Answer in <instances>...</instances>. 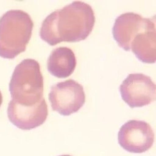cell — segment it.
Instances as JSON below:
<instances>
[{
  "label": "cell",
  "mask_w": 156,
  "mask_h": 156,
  "mask_svg": "<svg viewBox=\"0 0 156 156\" xmlns=\"http://www.w3.org/2000/svg\"><path fill=\"white\" fill-rule=\"evenodd\" d=\"M95 22L91 5L82 1H74L51 12L44 20L40 36L51 46L62 42H80L90 35Z\"/></svg>",
  "instance_id": "1"
},
{
  "label": "cell",
  "mask_w": 156,
  "mask_h": 156,
  "mask_svg": "<svg viewBox=\"0 0 156 156\" xmlns=\"http://www.w3.org/2000/svg\"><path fill=\"white\" fill-rule=\"evenodd\" d=\"M30 16L20 9L8 11L0 18V57L12 59L24 52L34 28Z\"/></svg>",
  "instance_id": "2"
},
{
  "label": "cell",
  "mask_w": 156,
  "mask_h": 156,
  "mask_svg": "<svg viewBox=\"0 0 156 156\" xmlns=\"http://www.w3.org/2000/svg\"><path fill=\"white\" fill-rule=\"evenodd\" d=\"M12 100L24 106H32L42 99L43 77L39 63L27 58L18 64L9 83Z\"/></svg>",
  "instance_id": "3"
},
{
  "label": "cell",
  "mask_w": 156,
  "mask_h": 156,
  "mask_svg": "<svg viewBox=\"0 0 156 156\" xmlns=\"http://www.w3.org/2000/svg\"><path fill=\"white\" fill-rule=\"evenodd\" d=\"M52 109L63 116L76 113L85 102L84 88L74 80L60 82L51 87L49 94Z\"/></svg>",
  "instance_id": "4"
},
{
  "label": "cell",
  "mask_w": 156,
  "mask_h": 156,
  "mask_svg": "<svg viewBox=\"0 0 156 156\" xmlns=\"http://www.w3.org/2000/svg\"><path fill=\"white\" fill-rule=\"evenodd\" d=\"M155 83L142 73L130 74L120 85L122 99L132 108L144 107L156 99Z\"/></svg>",
  "instance_id": "5"
},
{
  "label": "cell",
  "mask_w": 156,
  "mask_h": 156,
  "mask_svg": "<svg viewBox=\"0 0 156 156\" xmlns=\"http://www.w3.org/2000/svg\"><path fill=\"white\" fill-rule=\"evenodd\" d=\"M118 142L123 149L130 153H144L154 144V132L148 123L130 120L122 126L118 133Z\"/></svg>",
  "instance_id": "6"
},
{
  "label": "cell",
  "mask_w": 156,
  "mask_h": 156,
  "mask_svg": "<svg viewBox=\"0 0 156 156\" xmlns=\"http://www.w3.org/2000/svg\"><path fill=\"white\" fill-rule=\"evenodd\" d=\"M155 27V16L146 18L130 12L117 17L112 28V34L121 48L129 51L131 42L136 36L143 30Z\"/></svg>",
  "instance_id": "7"
},
{
  "label": "cell",
  "mask_w": 156,
  "mask_h": 156,
  "mask_svg": "<svg viewBox=\"0 0 156 156\" xmlns=\"http://www.w3.org/2000/svg\"><path fill=\"white\" fill-rule=\"evenodd\" d=\"M10 122L22 130H31L43 125L48 116V107L45 99L32 106H24L11 100L8 107Z\"/></svg>",
  "instance_id": "8"
},
{
  "label": "cell",
  "mask_w": 156,
  "mask_h": 156,
  "mask_svg": "<svg viewBox=\"0 0 156 156\" xmlns=\"http://www.w3.org/2000/svg\"><path fill=\"white\" fill-rule=\"evenodd\" d=\"M77 60L73 51L67 47L53 50L47 62L48 70L53 76L59 78L69 77L74 73Z\"/></svg>",
  "instance_id": "9"
},
{
  "label": "cell",
  "mask_w": 156,
  "mask_h": 156,
  "mask_svg": "<svg viewBox=\"0 0 156 156\" xmlns=\"http://www.w3.org/2000/svg\"><path fill=\"white\" fill-rule=\"evenodd\" d=\"M156 27L143 30L135 36L130 50L145 63H154L156 60Z\"/></svg>",
  "instance_id": "10"
},
{
  "label": "cell",
  "mask_w": 156,
  "mask_h": 156,
  "mask_svg": "<svg viewBox=\"0 0 156 156\" xmlns=\"http://www.w3.org/2000/svg\"><path fill=\"white\" fill-rule=\"evenodd\" d=\"M2 104V95L1 92L0 91V108L1 107Z\"/></svg>",
  "instance_id": "11"
},
{
  "label": "cell",
  "mask_w": 156,
  "mask_h": 156,
  "mask_svg": "<svg viewBox=\"0 0 156 156\" xmlns=\"http://www.w3.org/2000/svg\"><path fill=\"white\" fill-rule=\"evenodd\" d=\"M71 156L70 155H61V156Z\"/></svg>",
  "instance_id": "12"
}]
</instances>
